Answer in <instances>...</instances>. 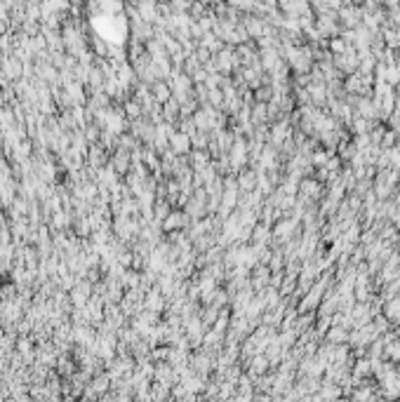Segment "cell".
Here are the masks:
<instances>
[{"instance_id": "7a4b0ae2", "label": "cell", "mask_w": 400, "mask_h": 402, "mask_svg": "<svg viewBox=\"0 0 400 402\" xmlns=\"http://www.w3.org/2000/svg\"><path fill=\"white\" fill-rule=\"evenodd\" d=\"M330 339H332V341H341V339H344V330H334V332H330Z\"/></svg>"}, {"instance_id": "6da1fadb", "label": "cell", "mask_w": 400, "mask_h": 402, "mask_svg": "<svg viewBox=\"0 0 400 402\" xmlns=\"http://www.w3.org/2000/svg\"><path fill=\"white\" fill-rule=\"evenodd\" d=\"M346 47H344V40H332V52H337V54H341Z\"/></svg>"}]
</instances>
